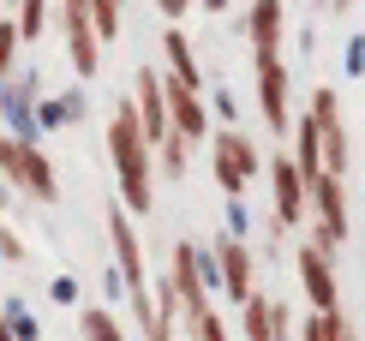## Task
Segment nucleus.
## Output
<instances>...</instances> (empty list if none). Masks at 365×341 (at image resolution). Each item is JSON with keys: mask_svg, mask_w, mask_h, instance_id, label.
<instances>
[{"mask_svg": "<svg viewBox=\"0 0 365 341\" xmlns=\"http://www.w3.org/2000/svg\"><path fill=\"white\" fill-rule=\"evenodd\" d=\"M108 156H114V185H120V210L126 215H150L156 210V162H150V138L138 126L132 108H114L108 120Z\"/></svg>", "mask_w": 365, "mask_h": 341, "instance_id": "nucleus-1", "label": "nucleus"}, {"mask_svg": "<svg viewBox=\"0 0 365 341\" xmlns=\"http://www.w3.org/2000/svg\"><path fill=\"white\" fill-rule=\"evenodd\" d=\"M204 144H210V174H216V185L227 198H246L264 180V156H257V144L240 126H216Z\"/></svg>", "mask_w": 365, "mask_h": 341, "instance_id": "nucleus-2", "label": "nucleus"}, {"mask_svg": "<svg viewBox=\"0 0 365 341\" xmlns=\"http://www.w3.org/2000/svg\"><path fill=\"white\" fill-rule=\"evenodd\" d=\"M0 180L12 185V192H24L30 204H60V174L54 162L42 156L36 144H24V138H0Z\"/></svg>", "mask_w": 365, "mask_h": 341, "instance_id": "nucleus-3", "label": "nucleus"}, {"mask_svg": "<svg viewBox=\"0 0 365 341\" xmlns=\"http://www.w3.org/2000/svg\"><path fill=\"white\" fill-rule=\"evenodd\" d=\"M312 120H317V150H324V174H341L354 168V144H347L341 126V96L336 90H312Z\"/></svg>", "mask_w": 365, "mask_h": 341, "instance_id": "nucleus-4", "label": "nucleus"}, {"mask_svg": "<svg viewBox=\"0 0 365 341\" xmlns=\"http://www.w3.org/2000/svg\"><path fill=\"white\" fill-rule=\"evenodd\" d=\"M108 240H114V270L126 282V300L150 287V263H144V240H138V222H132L120 204H108Z\"/></svg>", "mask_w": 365, "mask_h": 341, "instance_id": "nucleus-5", "label": "nucleus"}, {"mask_svg": "<svg viewBox=\"0 0 365 341\" xmlns=\"http://www.w3.org/2000/svg\"><path fill=\"white\" fill-rule=\"evenodd\" d=\"M252 66H257V108H264V126L269 132H287L294 114H287V66L276 49H252Z\"/></svg>", "mask_w": 365, "mask_h": 341, "instance_id": "nucleus-6", "label": "nucleus"}, {"mask_svg": "<svg viewBox=\"0 0 365 341\" xmlns=\"http://www.w3.org/2000/svg\"><path fill=\"white\" fill-rule=\"evenodd\" d=\"M264 180H269V192H276V234H287V228H306V180H299V168L287 162V156H269L264 162Z\"/></svg>", "mask_w": 365, "mask_h": 341, "instance_id": "nucleus-7", "label": "nucleus"}, {"mask_svg": "<svg viewBox=\"0 0 365 341\" xmlns=\"http://www.w3.org/2000/svg\"><path fill=\"white\" fill-rule=\"evenodd\" d=\"M36 96H42L36 72H12V78H0V114H6L12 138H24V144H36V138H42V126H36Z\"/></svg>", "mask_w": 365, "mask_h": 341, "instance_id": "nucleus-8", "label": "nucleus"}, {"mask_svg": "<svg viewBox=\"0 0 365 341\" xmlns=\"http://www.w3.org/2000/svg\"><path fill=\"white\" fill-rule=\"evenodd\" d=\"M210 258H216L222 293L240 305V300L257 287V258H252V245H246V240H234V234H222V240H210Z\"/></svg>", "mask_w": 365, "mask_h": 341, "instance_id": "nucleus-9", "label": "nucleus"}, {"mask_svg": "<svg viewBox=\"0 0 365 341\" xmlns=\"http://www.w3.org/2000/svg\"><path fill=\"white\" fill-rule=\"evenodd\" d=\"M294 270H299V287H306V305L312 312H341V293H336V270H329V252H317L306 240L294 252Z\"/></svg>", "mask_w": 365, "mask_h": 341, "instance_id": "nucleus-10", "label": "nucleus"}, {"mask_svg": "<svg viewBox=\"0 0 365 341\" xmlns=\"http://www.w3.org/2000/svg\"><path fill=\"white\" fill-rule=\"evenodd\" d=\"M162 102H168V132H180L186 144H204V138H210V108H204L197 90L174 84L168 72H162Z\"/></svg>", "mask_w": 365, "mask_h": 341, "instance_id": "nucleus-11", "label": "nucleus"}, {"mask_svg": "<svg viewBox=\"0 0 365 341\" xmlns=\"http://www.w3.org/2000/svg\"><path fill=\"white\" fill-rule=\"evenodd\" d=\"M66 60H72V72L78 78H96V66H102V42H96V24H90V6L84 0H66Z\"/></svg>", "mask_w": 365, "mask_h": 341, "instance_id": "nucleus-12", "label": "nucleus"}, {"mask_svg": "<svg viewBox=\"0 0 365 341\" xmlns=\"http://www.w3.org/2000/svg\"><path fill=\"white\" fill-rule=\"evenodd\" d=\"M132 114H138L150 150H156V138L168 132V102H162V72L156 66H138V78H132Z\"/></svg>", "mask_w": 365, "mask_h": 341, "instance_id": "nucleus-13", "label": "nucleus"}, {"mask_svg": "<svg viewBox=\"0 0 365 341\" xmlns=\"http://www.w3.org/2000/svg\"><path fill=\"white\" fill-rule=\"evenodd\" d=\"M162 54H168V78H174V84H186V90H204V72H197V60H192V42H186V30H162Z\"/></svg>", "mask_w": 365, "mask_h": 341, "instance_id": "nucleus-14", "label": "nucleus"}, {"mask_svg": "<svg viewBox=\"0 0 365 341\" xmlns=\"http://www.w3.org/2000/svg\"><path fill=\"white\" fill-rule=\"evenodd\" d=\"M84 120V90H66V96H36V126L42 132H66Z\"/></svg>", "mask_w": 365, "mask_h": 341, "instance_id": "nucleus-15", "label": "nucleus"}, {"mask_svg": "<svg viewBox=\"0 0 365 341\" xmlns=\"http://www.w3.org/2000/svg\"><path fill=\"white\" fill-rule=\"evenodd\" d=\"M240 335H246V341H269V300L257 287L240 300Z\"/></svg>", "mask_w": 365, "mask_h": 341, "instance_id": "nucleus-16", "label": "nucleus"}, {"mask_svg": "<svg viewBox=\"0 0 365 341\" xmlns=\"http://www.w3.org/2000/svg\"><path fill=\"white\" fill-rule=\"evenodd\" d=\"M78 330H84V341H126V335H120V317L108 312V305H84Z\"/></svg>", "mask_w": 365, "mask_h": 341, "instance_id": "nucleus-17", "label": "nucleus"}, {"mask_svg": "<svg viewBox=\"0 0 365 341\" xmlns=\"http://www.w3.org/2000/svg\"><path fill=\"white\" fill-rule=\"evenodd\" d=\"M156 150H162V168H168V180H180V174H186V162H192V144H186L180 132H162V138H156Z\"/></svg>", "mask_w": 365, "mask_h": 341, "instance_id": "nucleus-18", "label": "nucleus"}, {"mask_svg": "<svg viewBox=\"0 0 365 341\" xmlns=\"http://www.w3.org/2000/svg\"><path fill=\"white\" fill-rule=\"evenodd\" d=\"M19 42H36L42 36V24H48V0H19Z\"/></svg>", "mask_w": 365, "mask_h": 341, "instance_id": "nucleus-19", "label": "nucleus"}, {"mask_svg": "<svg viewBox=\"0 0 365 341\" xmlns=\"http://www.w3.org/2000/svg\"><path fill=\"white\" fill-rule=\"evenodd\" d=\"M90 6V24H96V42H114L120 36V0H84Z\"/></svg>", "mask_w": 365, "mask_h": 341, "instance_id": "nucleus-20", "label": "nucleus"}, {"mask_svg": "<svg viewBox=\"0 0 365 341\" xmlns=\"http://www.w3.org/2000/svg\"><path fill=\"white\" fill-rule=\"evenodd\" d=\"M6 323H12V335H19V341H42V323L30 317L24 300H6Z\"/></svg>", "mask_w": 365, "mask_h": 341, "instance_id": "nucleus-21", "label": "nucleus"}, {"mask_svg": "<svg viewBox=\"0 0 365 341\" xmlns=\"http://www.w3.org/2000/svg\"><path fill=\"white\" fill-rule=\"evenodd\" d=\"M12 60H19V19H0V78H12Z\"/></svg>", "mask_w": 365, "mask_h": 341, "instance_id": "nucleus-22", "label": "nucleus"}, {"mask_svg": "<svg viewBox=\"0 0 365 341\" xmlns=\"http://www.w3.org/2000/svg\"><path fill=\"white\" fill-rule=\"evenodd\" d=\"M294 335H299V341H329V312H306V317H294Z\"/></svg>", "mask_w": 365, "mask_h": 341, "instance_id": "nucleus-23", "label": "nucleus"}, {"mask_svg": "<svg viewBox=\"0 0 365 341\" xmlns=\"http://www.w3.org/2000/svg\"><path fill=\"white\" fill-rule=\"evenodd\" d=\"M0 263H24V240L12 234V222L0 215Z\"/></svg>", "mask_w": 365, "mask_h": 341, "instance_id": "nucleus-24", "label": "nucleus"}, {"mask_svg": "<svg viewBox=\"0 0 365 341\" xmlns=\"http://www.w3.org/2000/svg\"><path fill=\"white\" fill-rule=\"evenodd\" d=\"M269 341H294V312L269 300Z\"/></svg>", "mask_w": 365, "mask_h": 341, "instance_id": "nucleus-25", "label": "nucleus"}, {"mask_svg": "<svg viewBox=\"0 0 365 341\" xmlns=\"http://www.w3.org/2000/svg\"><path fill=\"white\" fill-rule=\"evenodd\" d=\"M227 234H234V240H246V234H252V215H246V204H240V198L227 204Z\"/></svg>", "mask_w": 365, "mask_h": 341, "instance_id": "nucleus-26", "label": "nucleus"}, {"mask_svg": "<svg viewBox=\"0 0 365 341\" xmlns=\"http://www.w3.org/2000/svg\"><path fill=\"white\" fill-rule=\"evenodd\" d=\"M48 293H54L60 305H78V282H72V275H54V282H48Z\"/></svg>", "mask_w": 365, "mask_h": 341, "instance_id": "nucleus-27", "label": "nucleus"}, {"mask_svg": "<svg viewBox=\"0 0 365 341\" xmlns=\"http://www.w3.org/2000/svg\"><path fill=\"white\" fill-rule=\"evenodd\" d=\"M359 72H365V36L347 42V78H359Z\"/></svg>", "mask_w": 365, "mask_h": 341, "instance_id": "nucleus-28", "label": "nucleus"}, {"mask_svg": "<svg viewBox=\"0 0 365 341\" xmlns=\"http://www.w3.org/2000/svg\"><path fill=\"white\" fill-rule=\"evenodd\" d=\"M210 102H216V114L227 120V126H234V96H227V90H222V84H210Z\"/></svg>", "mask_w": 365, "mask_h": 341, "instance_id": "nucleus-29", "label": "nucleus"}, {"mask_svg": "<svg viewBox=\"0 0 365 341\" xmlns=\"http://www.w3.org/2000/svg\"><path fill=\"white\" fill-rule=\"evenodd\" d=\"M186 6H192V0H156V12H162L168 24H180V19H186Z\"/></svg>", "mask_w": 365, "mask_h": 341, "instance_id": "nucleus-30", "label": "nucleus"}, {"mask_svg": "<svg viewBox=\"0 0 365 341\" xmlns=\"http://www.w3.org/2000/svg\"><path fill=\"white\" fill-rule=\"evenodd\" d=\"M329 341H359L354 330H347V317H341V312H329Z\"/></svg>", "mask_w": 365, "mask_h": 341, "instance_id": "nucleus-31", "label": "nucleus"}, {"mask_svg": "<svg viewBox=\"0 0 365 341\" xmlns=\"http://www.w3.org/2000/svg\"><path fill=\"white\" fill-rule=\"evenodd\" d=\"M102 287H108V300H126V282H120V270L102 275Z\"/></svg>", "mask_w": 365, "mask_h": 341, "instance_id": "nucleus-32", "label": "nucleus"}, {"mask_svg": "<svg viewBox=\"0 0 365 341\" xmlns=\"http://www.w3.org/2000/svg\"><path fill=\"white\" fill-rule=\"evenodd\" d=\"M6 204H12V185H6V180H0V215H6Z\"/></svg>", "mask_w": 365, "mask_h": 341, "instance_id": "nucleus-33", "label": "nucleus"}, {"mask_svg": "<svg viewBox=\"0 0 365 341\" xmlns=\"http://www.w3.org/2000/svg\"><path fill=\"white\" fill-rule=\"evenodd\" d=\"M227 6H234V0H204V12H227Z\"/></svg>", "mask_w": 365, "mask_h": 341, "instance_id": "nucleus-34", "label": "nucleus"}, {"mask_svg": "<svg viewBox=\"0 0 365 341\" xmlns=\"http://www.w3.org/2000/svg\"><path fill=\"white\" fill-rule=\"evenodd\" d=\"M6 6H12V12H19V0H6Z\"/></svg>", "mask_w": 365, "mask_h": 341, "instance_id": "nucleus-35", "label": "nucleus"}]
</instances>
